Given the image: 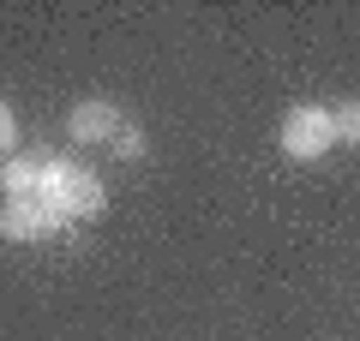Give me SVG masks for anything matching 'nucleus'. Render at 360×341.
<instances>
[{"instance_id": "1", "label": "nucleus", "mask_w": 360, "mask_h": 341, "mask_svg": "<svg viewBox=\"0 0 360 341\" xmlns=\"http://www.w3.org/2000/svg\"><path fill=\"white\" fill-rule=\"evenodd\" d=\"M37 198L49 203L54 215H60V227H72V222H96V215L108 210V186L90 174V168L60 162V156H42V186H37Z\"/></svg>"}, {"instance_id": "2", "label": "nucleus", "mask_w": 360, "mask_h": 341, "mask_svg": "<svg viewBox=\"0 0 360 341\" xmlns=\"http://www.w3.org/2000/svg\"><path fill=\"white\" fill-rule=\"evenodd\" d=\"M276 150L288 162H319L324 150H336V126H330V108L319 102H295L283 114V126H276Z\"/></svg>"}, {"instance_id": "3", "label": "nucleus", "mask_w": 360, "mask_h": 341, "mask_svg": "<svg viewBox=\"0 0 360 341\" xmlns=\"http://www.w3.org/2000/svg\"><path fill=\"white\" fill-rule=\"evenodd\" d=\"M54 234H60V215H54L42 198H6L0 203V240L37 246V240H54Z\"/></svg>"}, {"instance_id": "4", "label": "nucleus", "mask_w": 360, "mask_h": 341, "mask_svg": "<svg viewBox=\"0 0 360 341\" xmlns=\"http://www.w3.org/2000/svg\"><path fill=\"white\" fill-rule=\"evenodd\" d=\"M120 108L115 102H103V96H90V102H78L72 114H66V132H72L78 144H115L120 138Z\"/></svg>"}, {"instance_id": "5", "label": "nucleus", "mask_w": 360, "mask_h": 341, "mask_svg": "<svg viewBox=\"0 0 360 341\" xmlns=\"http://www.w3.org/2000/svg\"><path fill=\"white\" fill-rule=\"evenodd\" d=\"M37 186H42V156H6L0 162V192L6 198H37Z\"/></svg>"}, {"instance_id": "6", "label": "nucleus", "mask_w": 360, "mask_h": 341, "mask_svg": "<svg viewBox=\"0 0 360 341\" xmlns=\"http://www.w3.org/2000/svg\"><path fill=\"white\" fill-rule=\"evenodd\" d=\"M330 126H336V144H360V96L336 102V108H330Z\"/></svg>"}, {"instance_id": "7", "label": "nucleus", "mask_w": 360, "mask_h": 341, "mask_svg": "<svg viewBox=\"0 0 360 341\" xmlns=\"http://www.w3.org/2000/svg\"><path fill=\"white\" fill-rule=\"evenodd\" d=\"M6 156H18V114H13V102L0 96V162Z\"/></svg>"}, {"instance_id": "8", "label": "nucleus", "mask_w": 360, "mask_h": 341, "mask_svg": "<svg viewBox=\"0 0 360 341\" xmlns=\"http://www.w3.org/2000/svg\"><path fill=\"white\" fill-rule=\"evenodd\" d=\"M115 156H127V162H132V156H144V132H139V126H120V138H115Z\"/></svg>"}]
</instances>
